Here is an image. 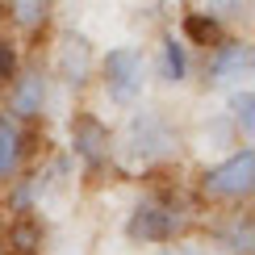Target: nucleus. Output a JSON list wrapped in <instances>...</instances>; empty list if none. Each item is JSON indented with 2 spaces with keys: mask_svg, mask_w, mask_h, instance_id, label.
I'll return each mask as SVG.
<instances>
[{
  "mask_svg": "<svg viewBox=\"0 0 255 255\" xmlns=\"http://www.w3.org/2000/svg\"><path fill=\"white\" fill-rule=\"evenodd\" d=\"M126 163L134 167H155L180 155V126L163 109H134L122 126V142H113Z\"/></svg>",
  "mask_w": 255,
  "mask_h": 255,
  "instance_id": "nucleus-1",
  "label": "nucleus"
},
{
  "mask_svg": "<svg viewBox=\"0 0 255 255\" xmlns=\"http://www.w3.org/2000/svg\"><path fill=\"white\" fill-rule=\"evenodd\" d=\"M251 193H255V146L251 142H239L235 151L214 159L197 176V197L205 205H218V209L247 205Z\"/></svg>",
  "mask_w": 255,
  "mask_h": 255,
  "instance_id": "nucleus-2",
  "label": "nucleus"
},
{
  "mask_svg": "<svg viewBox=\"0 0 255 255\" xmlns=\"http://www.w3.org/2000/svg\"><path fill=\"white\" fill-rule=\"evenodd\" d=\"M146 76H151V59H146V50L134 46V42L109 46L97 59V80H101L105 97L118 105V109H134V105L142 101Z\"/></svg>",
  "mask_w": 255,
  "mask_h": 255,
  "instance_id": "nucleus-3",
  "label": "nucleus"
},
{
  "mask_svg": "<svg viewBox=\"0 0 255 255\" xmlns=\"http://www.w3.org/2000/svg\"><path fill=\"white\" fill-rule=\"evenodd\" d=\"M97 46H92L88 34L80 29H59L55 42H50V67L46 76L59 80L67 92H88L97 84Z\"/></svg>",
  "mask_w": 255,
  "mask_h": 255,
  "instance_id": "nucleus-4",
  "label": "nucleus"
},
{
  "mask_svg": "<svg viewBox=\"0 0 255 255\" xmlns=\"http://www.w3.org/2000/svg\"><path fill=\"white\" fill-rule=\"evenodd\" d=\"M184 230H188V218L163 197H142L130 209V218H126V239L138 243V247L176 243V239H184Z\"/></svg>",
  "mask_w": 255,
  "mask_h": 255,
  "instance_id": "nucleus-5",
  "label": "nucleus"
},
{
  "mask_svg": "<svg viewBox=\"0 0 255 255\" xmlns=\"http://www.w3.org/2000/svg\"><path fill=\"white\" fill-rule=\"evenodd\" d=\"M46 109H50V76H46V67H38V63L17 67V76L4 84V118L17 122V126H29L38 118H46Z\"/></svg>",
  "mask_w": 255,
  "mask_h": 255,
  "instance_id": "nucleus-6",
  "label": "nucleus"
},
{
  "mask_svg": "<svg viewBox=\"0 0 255 255\" xmlns=\"http://www.w3.org/2000/svg\"><path fill=\"white\" fill-rule=\"evenodd\" d=\"M255 71V55H251V42L243 38H222L205 59V88H222V92H235V88H247Z\"/></svg>",
  "mask_w": 255,
  "mask_h": 255,
  "instance_id": "nucleus-7",
  "label": "nucleus"
},
{
  "mask_svg": "<svg viewBox=\"0 0 255 255\" xmlns=\"http://www.w3.org/2000/svg\"><path fill=\"white\" fill-rule=\"evenodd\" d=\"M67 134H71V155H76L84 167H101V163L113 159V130L97 118V113H88V109L76 113Z\"/></svg>",
  "mask_w": 255,
  "mask_h": 255,
  "instance_id": "nucleus-8",
  "label": "nucleus"
},
{
  "mask_svg": "<svg viewBox=\"0 0 255 255\" xmlns=\"http://www.w3.org/2000/svg\"><path fill=\"white\" fill-rule=\"evenodd\" d=\"M0 13L17 34H42L55 17V0H0Z\"/></svg>",
  "mask_w": 255,
  "mask_h": 255,
  "instance_id": "nucleus-9",
  "label": "nucleus"
},
{
  "mask_svg": "<svg viewBox=\"0 0 255 255\" xmlns=\"http://www.w3.org/2000/svg\"><path fill=\"white\" fill-rule=\"evenodd\" d=\"M25 155H29L25 151V130L0 113V188L13 184V180L25 172Z\"/></svg>",
  "mask_w": 255,
  "mask_h": 255,
  "instance_id": "nucleus-10",
  "label": "nucleus"
},
{
  "mask_svg": "<svg viewBox=\"0 0 255 255\" xmlns=\"http://www.w3.org/2000/svg\"><path fill=\"white\" fill-rule=\"evenodd\" d=\"M155 76L163 84H184L193 76V55L180 42V34H163L159 38V55H155Z\"/></svg>",
  "mask_w": 255,
  "mask_h": 255,
  "instance_id": "nucleus-11",
  "label": "nucleus"
},
{
  "mask_svg": "<svg viewBox=\"0 0 255 255\" xmlns=\"http://www.w3.org/2000/svg\"><path fill=\"white\" fill-rule=\"evenodd\" d=\"M222 38H226V25H222L218 17H209V13H193V8H188L184 21H180V42H184V46L214 50Z\"/></svg>",
  "mask_w": 255,
  "mask_h": 255,
  "instance_id": "nucleus-12",
  "label": "nucleus"
},
{
  "mask_svg": "<svg viewBox=\"0 0 255 255\" xmlns=\"http://www.w3.org/2000/svg\"><path fill=\"white\" fill-rule=\"evenodd\" d=\"M222 118H230V126L239 130V138L251 142V138H255V92L251 88L226 92V113H222Z\"/></svg>",
  "mask_w": 255,
  "mask_h": 255,
  "instance_id": "nucleus-13",
  "label": "nucleus"
},
{
  "mask_svg": "<svg viewBox=\"0 0 255 255\" xmlns=\"http://www.w3.org/2000/svg\"><path fill=\"white\" fill-rule=\"evenodd\" d=\"M222 247H226L230 255H255V222H251L247 209L235 214L226 226H222Z\"/></svg>",
  "mask_w": 255,
  "mask_h": 255,
  "instance_id": "nucleus-14",
  "label": "nucleus"
},
{
  "mask_svg": "<svg viewBox=\"0 0 255 255\" xmlns=\"http://www.w3.org/2000/svg\"><path fill=\"white\" fill-rule=\"evenodd\" d=\"M8 188V214L13 218H25V214H34V205H38V197H42V176H17L13 184H4Z\"/></svg>",
  "mask_w": 255,
  "mask_h": 255,
  "instance_id": "nucleus-15",
  "label": "nucleus"
},
{
  "mask_svg": "<svg viewBox=\"0 0 255 255\" xmlns=\"http://www.w3.org/2000/svg\"><path fill=\"white\" fill-rule=\"evenodd\" d=\"M201 4H205V8H201V13L218 17L222 25H226L230 17H239V13H243V4H247V0H201Z\"/></svg>",
  "mask_w": 255,
  "mask_h": 255,
  "instance_id": "nucleus-16",
  "label": "nucleus"
},
{
  "mask_svg": "<svg viewBox=\"0 0 255 255\" xmlns=\"http://www.w3.org/2000/svg\"><path fill=\"white\" fill-rule=\"evenodd\" d=\"M17 67H21V55H17V46L8 38H0V84H8L17 76Z\"/></svg>",
  "mask_w": 255,
  "mask_h": 255,
  "instance_id": "nucleus-17",
  "label": "nucleus"
},
{
  "mask_svg": "<svg viewBox=\"0 0 255 255\" xmlns=\"http://www.w3.org/2000/svg\"><path fill=\"white\" fill-rule=\"evenodd\" d=\"M155 255H209L201 243H188V239H176V243H163V247H155Z\"/></svg>",
  "mask_w": 255,
  "mask_h": 255,
  "instance_id": "nucleus-18",
  "label": "nucleus"
}]
</instances>
